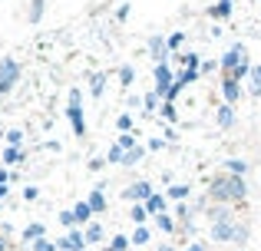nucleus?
<instances>
[{
	"label": "nucleus",
	"instance_id": "1",
	"mask_svg": "<svg viewBox=\"0 0 261 251\" xmlns=\"http://www.w3.org/2000/svg\"><path fill=\"white\" fill-rule=\"evenodd\" d=\"M208 195L218 205H225V202H245L248 199V182H245V175H222V179H215L208 185Z\"/></svg>",
	"mask_w": 261,
	"mask_h": 251
},
{
	"label": "nucleus",
	"instance_id": "2",
	"mask_svg": "<svg viewBox=\"0 0 261 251\" xmlns=\"http://www.w3.org/2000/svg\"><path fill=\"white\" fill-rule=\"evenodd\" d=\"M212 238H215V241H235V245H245V241H248V228L238 225L235 218H218V221H212Z\"/></svg>",
	"mask_w": 261,
	"mask_h": 251
},
{
	"label": "nucleus",
	"instance_id": "3",
	"mask_svg": "<svg viewBox=\"0 0 261 251\" xmlns=\"http://www.w3.org/2000/svg\"><path fill=\"white\" fill-rule=\"evenodd\" d=\"M20 79V66H17V60H10V57H4L0 60V96H7V93L13 90V83Z\"/></svg>",
	"mask_w": 261,
	"mask_h": 251
},
{
	"label": "nucleus",
	"instance_id": "4",
	"mask_svg": "<svg viewBox=\"0 0 261 251\" xmlns=\"http://www.w3.org/2000/svg\"><path fill=\"white\" fill-rule=\"evenodd\" d=\"M70 123H73V132L76 135H86V119L80 113V90L70 93Z\"/></svg>",
	"mask_w": 261,
	"mask_h": 251
},
{
	"label": "nucleus",
	"instance_id": "5",
	"mask_svg": "<svg viewBox=\"0 0 261 251\" xmlns=\"http://www.w3.org/2000/svg\"><path fill=\"white\" fill-rule=\"evenodd\" d=\"M172 86H175L172 70H169L166 63H159V66H155V93H159V96H169V93H172Z\"/></svg>",
	"mask_w": 261,
	"mask_h": 251
},
{
	"label": "nucleus",
	"instance_id": "6",
	"mask_svg": "<svg viewBox=\"0 0 261 251\" xmlns=\"http://www.w3.org/2000/svg\"><path fill=\"white\" fill-rule=\"evenodd\" d=\"M152 185H149V182H136V185H129L126 188V199H136V202H149L152 199Z\"/></svg>",
	"mask_w": 261,
	"mask_h": 251
},
{
	"label": "nucleus",
	"instance_id": "7",
	"mask_svg": "<svg viewBox=\"0 0 261 251\" xmlns=\"http://www.w3.org/2000/svg\"><path fill=\"white\" fill-rule=\"evenodd\" d=\"M215 123H218V129H231L235 126V109H231V103H225V106L215 109Z\"/></svg>",
	"mask_w": 261,
	"mask_h": 251
},
{
	"label": "nucleus",
	"instance_id": "8",
	"mask_svg": "<svg viewBox=\"0 0 261 251\" xmlns=\"http://www.w3.org/2000/svg\"><path fill=\"white\" fill-rule=\"evenodd\" d=\"M222 93H225V103H238V99H242V83L225 76L222 79Z\"/></svg>",
	"mask_w": 261,
	"mask_h": 251
},
{
	"label": "nucleus",
	"instance_id": "9",
	"mask_svg": "<svg viewBox=\"0 0 261 251\" xmlns=\"http://www.w3.org/2000/svg\"><path fill=\"white\" fill-rule=\"evenodd\" d=\"M83 245H86V235L83 232H70L66 238L57 241V248H70V251H83Z\"/></svg>",
	"mask_w": 261,
	"mask_h": 251
},
{
	"label": "nucleus",
	"instance_id": "10",
	"mask_svg": "<svg viewBox=\"0 0 261 251\" xmlns=\"http://www.w3.org/2000/svg\"><path fill=\"white\" fill-rule=\"evenodd\" d=\"M242 60H245V50H242V46H231V50L222 57V66H225V73H231L238 63H242Z\"/></svg>",
	"mask_w": 261,
	"mask_h": 251
},
{
	"label": "nucleus",
	"instance_id": "11",
	"mask_svg": "<svg viewBox=\"0 0 261 251\" xmlns=\"http://www.w3.org/2000/svg\"><path fill=\"white\" fill-rule=\"evenodd\" d=\"M73 215H76L80 225H86L89 215H93V205H89V202H76V205H73Z\"/></svg>",
	"mask_w": 261,
	"mask_h": 251
},
{
	"label": "nucleus",
	"instance_id": "12",
	"mask_svg": "<svg viewBox=\"0 0 261 251\" xmlns=\"http://www.w3.org/2000/svg\"><path fill=\"white\" fill-rule=\"evenodd\" d=\"M212 17H215V20H225V17H228V13H231V0H218V4L215 7H212Z\"/></svg>",
	"mask_w": 261,
	"mask_h": 251
},
{
	"label": "nucleus",
	"instance_id": "13",
	"mask_svg": "<svg viewBox=\"0 0 261 251\" xmlns=\"http://www.w3.org/2000/svg\"><path fill=\"white\" fill-rule=\"evenodd\" d=\"M89 205H93V212H106V195L99 192V188H96V192H89Z\"/></svg>",
	"mask_w": 261,
	"mask_h": 251
},
{
	"label": "nucleus",
	"instance_id": "14",
	"mask_svg": "<svg viewBox=\"0 0 261 251\" xmlns=\"http://www.w3.org/2000/svg\"><path fill=\"white\" fill-rule=\"evenodd\" d=\"M146 212H152V215H162V212H166V199H162V195H152V199L146 202Z\"/></svg>",
	"mask_w": 261,
	"mask_h": 251
},
{
	"label": "nucleus",
	"instance_id": "15",
	"mask_svg": "<svg viewBox=\"0 0 261 251\" xmlns=\"http://www.w3.org/2000/svg\"><path fill=\"white\" fill-rule=\"evenodd\" d=\"M43 10H46V0H33L30 4V23H40V20H43Z\"/></svg>",
	"mask_w": 261,
	"mask_h": 251
},
{
	"label": "nucleus",
	"instance_id": "16",
	"mask_svg": "<svg viewBox=\"0 0 261 251\" xmlns=\"http://www.w3.org/2000/svg\"><path fill=\"white\" fill-rule=\"evenodd\" d=\"M20 159H23V152H20L17 146H7V149H4V162H7V165H17Z\"/></svg>",
	"mask_w": 261,
	"mask_h": 251
},
{
	"label": "nucleus",
	"instance_id": "17",
	"mask_svg": "<svg viewBox=\"0 0 261 251\" xmlns=\"http://www.w3.org/2000/svg\"><path fill=\"white\" fill-rule=\"evenodd\" d=\"M248 73H251V66H248V60H242V63H238V66H235V70H231V73H228V79H238V83H242V76H248Z\"/></svg>",
	"mask_w": 261,
	"mask_h": 251
},
{
	"label": "nucleus",
	"instance_id": "18",
	"mask_svg": "<svg viewBox=\"0 0 261 251\" xmlns=\"http://www.w3.org/2000/svg\"><path fill=\"white\" fill-rule=\"evenodd\" d=\"M142 155H146V149H142V146H136V149H129V152H126V159H122V165H136V162H139V159H142Z\"/></svg>",
	"mask_w": 261,
	"mask_h": 251
},
{
	"label": "nucleus",
	"instance_id": "19",
	"mask_svg": "<svg viewBox=\"0 0 261 251\" xmlns=\"http://www.w3.org/2000/svg\"><path fill=\"white\" fill-rule=\"evenodd\" d=\"M106 159H109V162H122V159H126V149H122V146H119V142H116V146H109V152H106Z\"/></svg>",
	"mask_w": 261,
	"mask_h": 251
},
{
	"label": "nucleus",
	"instance_id": "20",
	"mask_svg": "<svg viewBox=\"0 0 261 251\" xmlns=\"http://www.w3.org/2000/svg\"><path fill=\"white\" fill-rule=\"evenodd\" d=\"M228 172H231V175H248V162L231 159V162H228Z\"/></svg>",
	"mask_w": 261,
	"mask_h": 251
},
{
	"label": "nucleus",
	"instance_id": "21",
	"mask_svg": "<svg viewBox=\"0 0 261 251\" xmlns=\"http://www.w3.org/2000/svg\"><path fill=\"white\" fill-rule=\"evenodd\" d=\"M40 235H43V225H40V221H33V225H27V232H23V238L27 241H37Z\"/></svg>",
	"mask_w": 261,
	"mask_h": 251
},
{
	"label": "nucleus",
	"instance_id": "22",
	"mask_svg": "<svg viewBox=\"0 0 261 251\" xmlns=\"http://www.w3.org/2000/svg\"><path fill=\"white\" fill-rule=\"evenodd\" d=\"M155 221H159V228H162V232H172V228H175V221L169 218L166 212H162V215H155Z\"/></svg>",
	"mask_w": 261,
	"mask_h": 251
},
{
	"label": "nucleus",
	"instance_id": "23",
	"mask_svg": "<svg viewBox=\"0 0 261 251\" xmlns=\"http://www.w3.org/2000/svg\"><path fill=\"white\" fill-rule=\"evenodd\" d=\"M86 241H102V228L99 225H89L86 228Z\"/></svg>",
	"mask_w": 261,
	"mask_h": 251
},
{
	"label": "nucleus",
	"instance_id": "24",
	"mask_svg": "<svg viewBox=\"0 0 261 251\" xmlns=\"http://www.w3.org/2000/svg\"><path fill=\"white\" fill-rule=\"evenodd\" d=\"M208 218H212V221H218V218H231V212H228V208H208Z\"/></svg>",
	"mask_w": 261,
	"mask_h": 251
},
{
	"label": "nucleus",
	"instance_id": "25",
	"mask_svg": "<svg viewBox=\"0 0 261 251\" xmlns=\"http://www.w3.org/2000/svg\"><path fill=\"white\" fill-rule=\"evenodd\" d=\"M133 241H136V245H146V241H149V228H136V235H133Z\"/></svg>",
	"mask_w": 261,
	"mask_h": 251
},
{
	"label": "nucleus",
	"instance_id": "26",
	"mask_svg": "<svg viewBox=\"0 0 261 251\" xmlns=\"http://www.w3.org/2000/svg\"><path fill=\"white\" fill-rule=\"evenodd\" d=\"M102 83H106V76H102V73H96L93 83H89V86H93V96H99V93H102Z\"/></svg>",
	"mask_w": 261,
	"mask_h": 251
},
{
	"label": "nucleus",
	"instance_id": "27",
	"mask_svg": "<svg viewBox=\"0 0 261 251\" xmlns=\"http://www.w3.org/2000/svg\"><path fill=\"white\" fill-rule=\"evenodd\" d=\"M119 146H122V149H126V152H129V149H136V135H133V132H122V139H119Z\"/></svg>",
	"mask_w": 261,
	"mask_h": 251
},
{
	"label": "nucleus",
	"instance_id": "28",
	"mask_svg": "<svg viewBox=\"0 0 261 251\" xmlns=\"http://www.w3.org/2000/svg\"><path fill=\"white\" fill-rule=\"evenodd\" d=\"M146 215H149V212H146L142 205H136V208H133V221H136V225H142V221H146Z\"/></svg>",
	"mask_w": 261,
	"mask_h": 251
},
{
	"label": "nucleus",
	"instance_id": "29",
	"mask_svg": "<svg viewBox=\"0 0 261 251\" xmlns=\"http://www.w3.org/2000/svg\"><path fill=\"white\" fill-rule=\"evenodd\" d=\"M169 195H172V199H185V195H189V185H172Z\"/></svg>",
	"mask_w": 261,
	"mask_h": 251
},
{
	"label": "nucleus",
	"instance_id": "30",
	"mask_svg": "<svg viewBox=\"0 0 261 251\" xmlns=\"http://www.w3.org/2000/svg\"><path fill=\"white\" fill-rule=\"evenodd\" d=\"M119 79H122V86L133 83V66H122V70H119Z\"/></svg>",
	"mask_w": 261,
	"mask_h": 251
},
{
	"label": "nucleus",
	"instance_id": "31",
	"mask_svg": "<svg viewBox=\"0 0 261 251\" xmlns=\"http://www.w3.org/2000/svg\"><path fill=\"white\" fill-rule=\"evenodd\" d=\"M116 126H119L122 132H133V119H129V116H119V119H116Z\"/></svg>",
	"mask_w": 261,
	"mask_h": 251
},
{
	"label": "nucleus",
	"instance_id": "32",
	"mask_svg": "<svg viewBox=\"0 0 261 251\" xmlns=\"http://www.w3.org/2000/svg\"><path fill=\"white\" fill-rule=\"evenodd\" d=\"M182 40H185L182 33H172V37H169V43H166V46H169V50H175V46H182Z\"/></svg>",
	"mask_w": 261,
	"mask_h": 251
},
{
	"label": "nucleus",
	"instance_id": "33",
	"mask_svg": "<svg viewBox=\"0 0 261 251\" xmlns=\"http://www.w3.org/2000/svg\"><path fill=\"white\" fill-rule=\"evenodd\" d=\"M33 251H53V245L43 241V238H37V241H33Z\"/></svg>",
	"mask_w": 261,
	"mask_h": 251
},
{
	"label": "nucleus",
	"instance_id": "34",
	"mask_svg": "<svg viewBox=\"0 0 261 251\" xmlns=\"http://www.w3.org/2000/svg\"><path fill=\"white\" fill-rule=\"evenodd\" d=\"M20 139H23V132H20V129H10V135H7V142H10V146H17Z\"/></svg>",
	"mask_w": 261,
	"mask_h": 251
},
{
	"label": "nucleus",
	"instance_id": "35",
	"mask_svg": "<svg viewBox=\"0 0 261 251\" xmlns=\"http://www.w3.org/2000/svg\"><path fill=\"white\" fill-rule=\"evenodd\" d=\"M155 103H159V93H149V96H146V109H155Z\"/></svg>",
	"mask_w": 261,
	"mask_h": 251
},
{
	"label": "nucleus",
	"instance_id": "36",
	"mask_svg": "<svg viewBox=\"0 0 261 251\" xmlns=\"http://www.w3.org/2000/svg\"><path fill=\"white\" fill-rule=\"evenodd\" d=\"M126 245H129V241L122 238V235H116V238H113V251H122V248H126Z\"/></svg>",
	"mask_w": 261,
	"mask_h": 251
},
{
	"label": "nucleus",
	"instance_id": "37",
	"mask_svg": "<svg viewBox=\"0 0 261 251\" xmlns=\"http://www.w3.org/2000/svg\"><path fill=\"white\" fill-rule=\"evenodd\" d=\"M251 76H255V93H261V66L251 70Z\"/></svg>",
	"mask_w": 261,
	"mask_h": 251
},
{
	"label": "nucleus",
	"instance_id": "38",
	"mask_svg": "<svg viewBox=\"0 0 261 251\" xmlns=\"http://www.w3.org/2000/svg\"><path fill=\"white\" fill-rule=\"evenodd\" d=\"M60 221H63V225H73V221H76V215H73V212H63V215H60Z\"/></svg>",
	"mask_w": 261,
	"mask_h": 251
},
{
	"label": "nucleus",
	"instance_id": "39",
	"mask_svg": "<svg viewBox=\"0 0 261 251\" xmlns=\"http://www.w3.org/2000/svg\"><path fill=\"white\" fill-rule=\"evenodd\" d=\"M162 116H166V119H175V109H172V103H166V106H162Z\"/></svg>",
	"mask_w": 261,
	"mask_h": 251
},
{
	"label": "nucleus",
	"instance_id": "40",
	"mask_svg": "<svg viewBox=\"0 0 261 251\" xmlns=\"http://www.w3.org/2000/svg\"><path fill=\"white\" fill-rule=\"evenodd\" d=\"M116 17H119V20H126V17H129V4H122L119 10H116Z\"/></svg>",
	"mask_w": 261,
	"mask_h": 251
},
{
	"label": "nucleus",
	"instance_id": "41",
	"mask_svg": "<svg viewBox=\"0 0 261 251\" xmlns=\"http://www.w3.org/2000/svg\"><path fill=\"white\" fill-rule=\"evenodd\" d=\"M185 251H205V248H202V245H189Z\"/></svg>",
	"mask_w": 261,
	"mask_h": 251
},
{
	"label": "nucleus",
	"instance_id": "42",
	"mask_svg": "<svg viewBox=\"0 0 261 251\" xmlns=\"http://www.w3.org/2000/svg\"><path fill=\"white\" fill-rule=\"evenodd\" d=\"M0 185H7V172H0Z\"/></svg>",
	"mask_w": 261,
	"mask_h": 251
},
{
	"label": "nucleus",
	"instance_id": "43",
	"mask_svg": "<svg viewBox=\"0 0 261 251\" xmlns=\"http://www.w3.org/2000/svg\"><path fill=\"white\" fill-rule=\"evenodd\" d=\"M159 251H175V248H172V245H162V248H159Z\"/></svg>",
	"mask_w": 261,
	"mask_h": 251
}]
</instances>
